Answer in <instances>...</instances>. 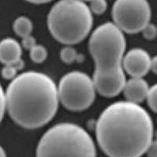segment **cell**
<instances>
[{
    "label": "cell",
    "mask_w": 157,
    "mask_h": 157,
    "mask_svg": "<svg viewBox=\"0 0 157 157\" xmlns=\"http://www.w3.org/2000/svg\"><path fill=\"white\" fill-rule=\"evenodd\" d=\"M6 109V92L2 89V86L0 84V123L3 118L5 111Z\"/></svg>",
    "instance_id": "cell-19"
},
{
    "label": "cell",
    "mask_w": 157,
    "mask_h": 157,
    "mask_svg": "<svg viewBox=\"0 0 157 157\" xmlns=\"http://www.w3.org/2000/svg\"><path fill=\"white\" fill-rule=\"evenodd\" d=\"M47 26L57 41L66 46L76 44L90 32L92 12L82 0H60L49 12Z\"/></svg>",
    "instance_id": "cell-4"
},
{
    "label": "cell",
    "mask_w": 157,
    "mask_h": 157,
    "mask_svg": "<svg viewBox=\"0 0 157 157\" xmlns=\"http://www.w3.org/2000/svg\"><path fill=\"white\" fill-rule=\"evenodd\" d=\"M0 157H6L5 150L3 149V148L1 145H0Z\"/></svg>",
    "instance_id": "cell-23"
},
{
    "label": "cell",
    "mask_w": 157,
    "mask_h": 157,
    "mask_svg": "<svg viewBox=\"0 0 157 157\" xmlns=\"http://www.w3.org/2000/svg\"><path fill=\"white\" fill-rule=\"evenodd\" d=\"M146 100L150 109L157 113V83L149 87Z\"/></svg>",
    "instance_id": "cell-16"
},
{
    "label": "cell",
    "mask_w": 157,
    "mask_h": 157,
    "mask_svg": "<svg viewBox=\"0 0 157 157\" xmlns=\"http://www.w3.org/2000/svg\"><path fill=\"white\" fill-rule=\"evenodd\" d=\"M150 70H152V72L157 74V55L152 57L151 59V66H150Z\"/></svg>",
    "instance_id": "cell-21"
},
{
    "label": "cell",
    "mask_w": 157,
    "mask_h": 157,
    "mask_svg": "<svg viewBox=\"0 0 157 157\" xmlns=\"http://www.w3.org/2000/svg\"><path fill=\"white\" fill-rule=\"evenodd\" d=\"M154 135H155V140H156V141H157V130H156V131H155V132L154 133Z\"/></svg>",
    "instance_id": "cell-24"
},
{
    "label": "cell",
    "mask_w": 157,
    "mask_h": 157,
    "mask_svg": "<svg viewBox=\"0 0 157 157\" xmlns=\"http://www.w3.org/2000/svg\"><path fill=\"white\" fill-rule=\"evenodd\" d=\"M30 58L33 62L38 63H43L46 61L48 55V52H47V48L40 44H36L34 47L30 50Z\"/></svg>",
    "instance_id": "cell-13"
},
{
    "label": "cell",
    "mask_w": 157,
    "mask_h": 157,
    "mask_svg": "<svg viewBox=\"0 0 157 157\" xmlns=\"http://www.w3.org/2000/svg\"><path fill=\"white\" fill-rule=\"evenodd\" d=\"M23 60H20L19 61L13 64H5L2 69V75L5 79H13L15 77H17V71L21 70L24 68Z\"/></svg>",
    "instance_id": "cell-12"
},
{
    "label": "cell",
    "mask_w": 157,
    "mask_h": 157,
    "mask_svg": "<svg viewBox=\"0 0 157 157\" xmlns=\"http://www.w3.org/2000/svg\"><path fill=\"white\" fill-rule=\"evenodd\" d=\"M82 1H83V2H84V1H89V2H90L91 0H82Z\"/></svg>",
    "instance_id": "cell-25"
},
{
    "label": "cell",
    "mask_w": 157,
    "mask_h": 157,
    "mask_svg": "<svg viewBox=\"0 0 157 157\" xmlns=\"http://www.w3.org/2000/svg\"><path fill=\"white\" fill-rule=\"evenodd\" d=\"M127 41L113 22L99 25L91 34L89 50L94 61L93 80L98 93L113 98L123 91L126 75L123 67Z\"/></svg>",
    "instance_id": "cell-3"
},
{
    "label": "cell",
    "mask_w": 157,
    "mask_h": 157,
    "mask_svg": "<svg viewBox=\"0 0 157 157\" xmlns=\"http://www.w3.org/2000/svg\"><path fill=\"white\" fill-rule=\"evenodd\" d=\"M149 86L146 80L141 77H131L126 81L123 94L127 101L140 104L146 100Z\"/></svg>",
    "instance_id": "cell-9"
},
{
    "label": "cell",
    "mask_w": 157,
    "mask_h": 157,
    "mask_svg": "<svg viewBox=\"0 0 157 157\" xmlns=\"http://www.w3.org/2000/svg\"><path fill=\"white\" fill-rule=\"evenodd\" d=\"M91 136L80 126L71 123L56 124L42 136L36 157H96Z\"/></svg>",
    "instance_id": "cell-5"
},
{
    "label": "cell",
    "mask_w": 157,
    "mask_h": 157,
    "mask_svg": "<svg viewBox=\"0 0 157 157\" xmlns=\"http://www.w3.org/2000/svg\"><path fill=\"white\" fill-rule=\"evenodd\" d=\"M98 145L109 157H141L154 136L152 120L139 104H111L97 120Z\"/></svg>",
    "instance_id": "cell-1"
},
{
    "label": "cell",
    "mask_w": 157,
    "mask_h": 157,
    "mask_svg": "<svg viewBox=\"0 0 157 157\" xmlns=\"http://www.w3.org/2000/svg\"><path fill=\"white\" fill-rule=\"evenodd\" d=\"M151 59L146 50L141 48L131 49L123 57V69L131 77L143 78L150 70Z\"/></svg>",
    "instance_id": "cell-8"
},
{
    "label": "cell",
    "mask_w": 157,
    "mask_h": 157,
    "mask_svg": "<svg viewBox=\"0 0 157 157\" xmlns=\"http://www.w3.org/2000/svg\"><path fill=\"white\" fill-rule=\"evenodd\" d=\"M6 110L17 125L25 129L42 127L58 109L57 86L49 75L36 71L15 77L6 91Z\"/></svg>",
    "instance_id": "cell-2"
},
{
    "label": "cell",
    "mask_w": 157,
    "mask_h": 157,
    "mask_svg": "<svg viewBox=\"0 0 157 157\" xmlns=\"http://www.w3.org/2000/svg\"><path fill=\"white\" fill-rule=\"evenodd\" d=\"M22 48L16 39L6 38L0 41V62L5 64H13L21 60Z\"/></svg>",
    "instance_id": "cell-10"
},
{
    "label": "cell",
    "mask_w": 157,
    "mask_h": 157,
    "mask_svg": "<svg viewBox=\"0 0 157 157\" xmlns=\"http://www.w3.org/2000/svg\"><path fill=\"white\" fill-rule=\"evenodd\" d=\"M148 157H157V141L156 140H152V141L150 143L148 148L146 150V152Z\"/></svg>",
    "instance_id": "cell-20"
},
{
    "label": "cell",
    "mask_w": 157,
    "mask_h": 157,
    "mask_svg": "<svg viewBox=\"0 0 157 157\" xmlns=\"http://www.w3.org/2000/svg\"><path fill=\"white\" fill-rule=\"evenodd\" d=\"M13 29L18 36L24 38L30 36L33 30V24L28 17L20 16L13 22Z\"/></svg>",
    "instance_id": "cell-11"
},
{
    "label": "cell",
    "mask_w": 157,
    "mask_h": 157,
    "mask_svg": "<svg viewBox=\"0 0 157 157\" xmlns=\"http://www.w3.org/2000/svg\"><path fill=\"white\" fill-rule=\"evenodd\" d=\"M27 2H31V3H34V4H43V3H47V2H50L52 0H25Z\"/></svg>",
    "instance_id": "cell-22"
},
{
    "label": "cell",
    "mask_w": 157,
    "mask_h": 157,
    "mask_svg": "<svg viewBox=\"0 0 157 157\" xmlns=\"http://www.w3.org/2000/svg\"><path fill=\"white\" fill-rule=\"evenodd\" d=\"M36 44H37V43H36V38L33 37L32 35L22 38L21 46L24 48L26 49V50H30L31 49L33 48Z\"/></svg>",
    "instance_id": "cell-18"
},
{
    "label": "cell",
    "mask_w": 157,
    "mask_h": 157,
    "mask_svg": "<svg viewBox=\"0 0 157 157\" xmlns=\"http://www.w3.org/2000/svg\"><path fill=\"white\" fill-rule=\"evenodd\" d=\"M90 3V10L92 13L97 15L103 14L108 8L106 0H91Z\"/></svg>",
    "instance_id": "cell-15"
},
{
    "label": "cell",
    "mask_w": 157,
    "mask_h": 157,
    "mask_svg": "<svg viewBox=\"0 0 157 157\" xmlns=\"http://www.w3.org/2000/svg\"><path fill=\"white\" fill-rule=\"evenodd\" d=\"M60 57L64 63L71 64L78 60V54L75 48L71 46H65L61 50Z\"/></svg>",
    "instance_id": "cell-14"
},
{
    "label": "cell",
    "mask_w": 157,
    "mask_h": 157,
    "mask_svg": "<svg viewBox=\"0 0 157 157\" xmlns=\"http://www.w3.org/2000/svg\"><path fill=\"white\" fill-rule=\"evenodd\" d=\"M142 35L147 40H153L157 36V27L156 25L152 23H148L144 29H142Z\"/></svg>",
    "instance_id": "cell-17"
},
{
    "label": "cell",
    "mask_w": 157,
    "mask_h": 157,
    "mask_svg": "<svg viewBox=\"0 0 157 157\" xmlns=\"http://www.w3.org/2000/svg\"><path fill=\"white\" fill-rule=\"evenodd\" d=\"M59 101L71 112H82L90 107L96 96L93 78L80 71H72L63 75L59 82Z\"/></svg>",
    "instance_id": "cell-6"
},
{
    "label": "cell",
    "mask_w": 157,
    "mask_h": 157,
    "mask_svg": "<svg viewBox=\"0 0 157 157\" xmlns=\"http://www.w3.org/2000/svg\"><path fill=\"white\" fill-rule=\"evenodd\" d=\"M151 14L147 0H116L112 10L113 23L128 34L141 32L149 23Z\"/></svg>",
    "instance_id": "cell-7"
}]
</instances>
